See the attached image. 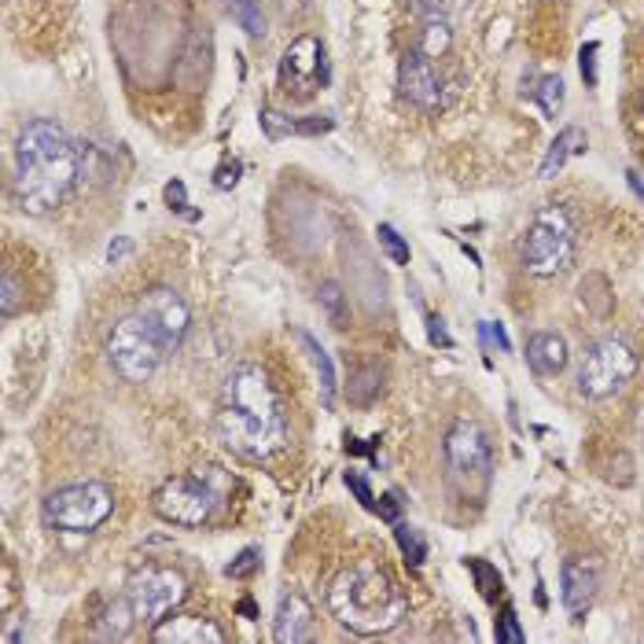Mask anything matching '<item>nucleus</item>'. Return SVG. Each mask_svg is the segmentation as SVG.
I'll return each mask as SVG.
<instances>
[{
    "label": "nucleus",
    "mask_w": 644,
    "mask_h": 644,
    "mask_svg": "<svg viewBox=\"0 0 644 644\" xmlns=\"http://www.w3.org/2000/svg\"><path fill=\"white\" fill-rule=\"evenodd\" d=\"M376 394H380V372H376V368H361L357 380L350 383V402L354 405H372Z\"/></svg>",
    "instance_id": "obj_26"
},
{
    "label": "nucleus",
    "mask_w": 644,
    "mask_h": 644,
    "mask_svg": "<svg viewBox=\"0 0 644 644\" xmlns=\"http://www.w3.org/2000/svg\"><path fill=\"white\" fill-rule=\"evenodd\" d=\"M166 203H170L173 210H184V203H188V199H184V184L181 181H170L166 184Z\"/></svg>",
    "instance_id": "obj_35"
},
{
    "label": "nucleus",
    "mask_w": 644,
    "mask_h": 644,
    "mask_svg": "<svg viewBox=\"0 0 644 644\" xmlns=\"http://www.w3.org/2000/svg\"><path fill=\"white\" fill-rule=\"evenodd\" d=\"M237 181H240V162H232V166L218 170V181H214V184H218V188H232Z\"/></svg>",
    "instance_id": "obj_36"
},
{
    "label": "nucleus",
    "mask_w": 644,
    "mask_h": 644,
    "mask_svg": "<svg viewBox=\"0 0 644 644\" xmlns=\"http://www.w3.org/2000/svg\"><path fill=\"white\" fill-rule=\"evenodd\" d=\"M446 460L453 468L457 479H468V483L483 486L490 472H494V449H490V438L483 435V427L472 421H457L446 435Z\"/></svg>",
    "instance_id": "obj_10"
},
{
    "label": "nucleus",
    "mask_w": 644,
    "mask_h": 644,
    "mask_svg": "<svg viewBox=\"0 0 644 644\" xmlns=\"http://www.w3.org/2000/svg\"><path fill=\"white\" fill-rule=\"evenodd\" d=\"M218 435L232 453L269 460L288 442V416L262 365L243 361L225 376L218 405Z\"/></svg>",
    "instance_id": "obj_1"
},
{
    "label": "nucleus",
    "mask_w": 644,
    "mask_h": 644,
    "mask_svg": "<svg viewBox=\"0 0 644 644\" xmlns=\"http://www.w3.org/2000/svg\"><path fill=\"white\" fill-rule=\"evenodd\" d=\"M449 45H453V34H449L446 19H427V23L421 26V34H416V53H424L427 59L446 56Z\"/></svg>",
    "instance_id": "obj_19"
},
{
    "label": "nucleus",
    "mask_w": 644,
    "mask_h": 644,
    "mask_svg": "<svg viewBox=\"0 0 644 644\" xmlns=\"http://www.w3.org/2000/svg\"><path fill=\"white\" fill-rule=\"evenodd\" d=\"M394 538H398V549L405 552V560L413 567H421L424 560H427V541H424V534L416 527H409V524H398V530H394Z\"/></svg>",
    "instance_id": "obj_24"
},
{
    "label": "nucleus",
    "mask_w": 644,
    "mask_h": 644,
    "mask_svg": "<svg viewBox=\"0 0 644 644\" xmlns=\"http://www.w3.org/2000/svg\"><path fill=\"white\" fill-rule=\"evenodd\" d=\"M19 310H26V288L19 284L15 269L8 265L4 269V280H0V313L4 317H15Z\"/></svg>",
    "instance_id": "obj_23"
},
{
    "label": "nucleus",
    "mask_w": 644,
    "mask_h": 644,
    "mask_svg": "<svg viewBox=\"0 0 644 644\" xmlns=\"http://www.w3.org/2000/svg\"><path fill=\"white\" fill-rule=\"evenodd\" d=\"M329 608L340 626L361 633V637H376V633L402 626L409 597L380 560H357V564L343 567L329 586Z\"/></svg>",
    "instance_id": "obj_3"
},
{
    "label": "nucleus",
    "mask_w": 644,
    "mask_h": 644,
    "mask_svg": "<svg viewBox=\"0 0 644 644\" xmlns=\"http://www.w3.org/2000/svg\"><path fill=\"white\" fill-rule=\"evenodd\" d=\"M81 159L67 129L53 118H37L19 133L15 145V199L26 214H53L78 184Z\"/></svg>",
    "instance_id": "obj_2"
},
{
    "label": "nucleus",
    "mask_w": 644,
    "mask_h": 644,
    "mask_svg": "<svg viewBox=\"0 0 644 644\" xmlns=\"http://www.w3.org/2000/svg\"><path fill=\"white\" fill-rule=\"evenodd\" d=\"M398 89H402V96L409 104L427 111V115H435V111H442L449 104L442 70L435 67V59H427L424 53H416V48L402 59V67H398Z\"/></svg>",
    "instance_id": "obj_11"
},
{
    "label": "nucleus",
    "mask_w": 644,
    "mask_h": 644,
    "mask_svg": "<svg viewBox=\"0 0 644 644\" xmlns=\"http://www.w3.org/2000/svg\"><path fill=\"white\" fill-rule=\"evenodd\" d=\"M468 567H472V575L479 578V589H483V597L494 600V589H501V578H497V571L483 564V560H468Z\"/></svg>",
    "instance_id": "obj_29"
},
{
    "label": "nucleus",
    "mask_w": 644,
    "mask_h": 644,
    "mask_svg": "<svg viewBox=\"0 0 644 644\" xmlns=\"http://www.w3.org/2000/svg\"><path fill=\"white\" fill-rule=\"evenodd\" d=\"M170 350H173L170 340L156 329V321L140 310L122 317L115 324V332L107 335V361L126 383H148Z\"/></svg>",
    "instance_id": "obj_4"
},
{
    "label": "nucleus",
    "mask_w": 644,
    "mask_h": 644,
    "mask_svg": "<svg viewBox=\"0 0 644 644\" xmlns=\"http://www.w3.org/2000/svg\"><path fill=\"white\" fill-rule=\"evenodd\" d=\"M534 96H538L541 111L556 118V115H560V107H564V81H560L556 74L541 78V81H538V89H534Z\"/></svg>",
    "instance_id": "obj_25"
},
{
    "label": "nucleus",
    "mask_w": 644,
    "mask_h": 644,
    "mask_svg": "<svg viewBox=\"0 0 644 644\" xmlns=\"http://www.w3.org/2000/svg\"><path fill=\"white\" fill-rule=\"evenodd\" d=\"M427 19H446L457 8V0H416Z\"/></svg>",
    "instance_id": "obj_34"
},
{
    "label": "nucleus",
    "mask_w": 644,
    "mask_h": 644,
    "mask_svg": "<svg viewBox=\"0 0 644 644\" xmlns=\"http://www.w3.org/2000/svg\"><path fill=\"white\" fill-rule=\"evenodd\" d=\"M317 302H321L324 317H329L332 329H346V321H350V306H346V295L340 284H321V291H317Z\"/></svg>",
    "instance_id": "obj_21"
},
{
    "label": "nucleus",
    "mask_w": 644,
    "mask_h": 644,
    "mask_svg": "<svg viewBox=\"0 0 644 644\" xmlns=\"http://www.w3.org/2000/svg\"><path fill=\"white\" fill-rule=\"evenodd\" d=\"M184 593H188V586H184L181 571L145 567V571H137V575L129 578V586H126L122 597L129 600L137 622H162L184 600Z\"/></svg>",
    "instance_id": "obj_9"
},
{
    "label": "nucleus",
    "mask_w": 644,
    "mask_h": 644,
    "mask_svg": "<svg viewBox=\"0 0 644 644\" xmlns=\"http://www.w3.org/2000/svg\"><path fill=\"white\" fill-rule=\"evenodd\" d=\"M483 335H490V340H497L501 350H508V335L501 332V324H486V321H483Z\"/></svg>",
    "instance_id": "obj_39"
},
{
    "label": "nucleus",
    "mask_w": 644,
    "mask_h": 644,
    "mask_svg": "<svg viewBox=\"0 0 644 644\" xmlns=\"http://www.w3.org/2000/svg\"><path fill=\"white\" fill-rule=\"evenodd\" d=\"M218 505H221V494L203 475L166 479L156 494V513L166 519V524H177V527L210 524L214 513H218Z\"/></svg>",
    "instance_id": "obj_8"
},
{
    "label": "nucleus",
    "mask_w": 644,
    "mask_h": 644,
    "mask_svg": "<svg viewBox=\"0 0 644 644\" xmlns=\"http://www.w3.org/2000/svg\"><path fill=\"white\" fill-rule=\"evenodd\" d=\"M41 516H45L48 527L67 530V534H92V530H100L115 516V490L107 483H100V479L64 486L45 497Z\"/></svg>",
    "instance_id": "obj_5"
},
{
    "label": "nucleus",
    "mask_w": 644,
    "mask_h": 644,
    "mask_svg": "<svg viewBox=\"0 0 644 644\" xmlns=\"http://www.w3.org/2000/svg\"><path fill=\"white\" fill-rule=\"evenodd\" d=\"M600 589V560L589 556V560H567L564 564V605L567 611H578L589 605L593 597H597Z\"/></svg>",
    "instance_id": "obj_16"
},
{
    "label": "nucleus",
    "mask_w": 644,
    "mask_h": 644,
    "mask_svg": "<svg viewBox=\"0 0 644 644\" xmlns=\"http://www.w3.org/2000/svg\"><path fill=\"white\" fill-rule=\"evenodd\" d=\"M432 340H435V343H442V346H449V335H446V329H442V321H438V317H432Z\"/></svg>",
    "instance_id": "obj_40"
},
{
    "label": "nucleus",
    "mask_w": 644,
    "mask_h": 644,
    "mask_svg": "<svg viewBox=\"0 0 644 644\" xmlns=\"http://www.w3.org/2000/svg\"><path fill=\"white\" fill-rule=\"evenodd\" d=\"M299 340L306 343V350L313 354V365H317V372H321V387H324V405H332L335 402V368H332V357L324 354V346H317L313 335H299Z\"/></svg>",
    "instance_id": "obj_22"
},
{
    "label": "nucleus",
    "mask_w": 644,
    "mask_h": 644,
    "mask_svg": "<svg viewBox=\"0 0 644 644\" xmlns=\"http://www.w3.org/2000/svg\"><path fill=\"white\" fill-rule=\"evenodd\" d=\"M262 129L269 133V140H280L284 133H299V122L276 115V111H262Z\"/></svg>",
    "instance_id": "obj_30"
},
{
    "label": "nucleus",
    "mask_w": 644,
    "mask_h": 644,
    "mask_svg": "<svg viewBox=\"0 0 644 644\" xmlns=\"http://www.w3.org/2000/svg\"><path fill=\"white\" fill-rule=\"evenodd\" d=\"M597 53H600V45H597V41H589V45L578 53L582 78H586V85H597Z\"/></svg>",
    "instance_id": "obj_32"
},
{
    "label": "nucleus",
    "mask_w": 644,
    "mask_h": 644,
    "mask_svg": "<svg viewBox=\"0 0 644 644\" xmlns=\"http://www.w3.org/2000/svg\"><path fill=\"white\" fill-rule=\"evenodd\" d=\"M329 81V59H324V45L317 37H299L284 53L280 64V85L295 92V96H310Z\"/></svg>",
    "instance_id": "obj_12"
},
{
    "label": "nucleus",
    "mask_w": 644,
    "mask_h": 644,
    "mask_svg": "<svg viewBox=\"0 0 644 644\" xmlns=\"http://www.w3.org/2000/svg\"><path fill=\"white\" fill-rule=\"evenodd\" d=\"M497 641H505V644H524V630H519V622H516V611H513V608H505V616H501Z\"/></svg>",
    "instance_id": "obj_31"
},
{
    "label": "nucleus",
    "mask_w": 644,
    "mask_h": 644,
    "mask_svg": "<svg viewBox=\"0 0 644 644\" xmlns=\"http://www.w3.org/2000/svg\"><path fill=\"white\" fill-rule=\"evenodd\" d=\"M582 148H586V137H582V129L578 126H567L556 140H552L549 156H545V162H541V177H552V173L564 166L571 156H578Z\"/></svg>",
    "instance_id": "obj_18"
},
{
    "label": "nucleus",
    "mask_w": 644,
    "mask_h": 644,
    "mask_svg": "<svg viewBox=\"0 0 644 644\" xmlns=\"http://www.w3.org/2000/svg\"><path fill=\"white\" fill-rule=\"evenodd\" d=\"M159 644H221L225 633L221 626H214L210 619L203 616H173V619H162L156 633H151Z\"/></svg>",
    "instance_id": "obj_15"
},
{
    "label": "nucleus",
    "mask_w": 644,
    "mask_h": 644,
    "mask_svg": "<svg viewBox=\"0 0 644 644\" xmlns=\"http://www.w3.org/2000/svg\"><path fill=\"white\" fill-rule=\"evenodd\" d=\"M527 365L538 376H556L567 365V343L556 332H534L527 340Z\"/></svg>",
    "instance_id": "obj_17"
},
{
    "label": "nucleus",
    "mask_w": 644,
    "mask_h": 644,
    "mask_svg": "<svg viewBox=\"0 0 644 644\" xmlns=\"http://www.w3.org/2000/svg\"><path fill=\"white\" fill-rule=\"evenodd\" d=\"M380 516H383V519H391V524H398V497H394V494H387V497L380 501Z\"/></svg>",
    "instance_id": "obj_38"
},
{
    "label": "nucleus",
    "mask_w": 644,
    "mask_h": 644,
    "mask_svg": "<svg viewBox=\"0 0 644 644\" xmlns=\"http://www.w3.org/2000/svg\"><path fill=\"white\" fill-rule=\"evenodd\" d=\"M637 354L622 340L589 343L578 365V391L593 402H605V398L626 391V383L637 376Z\"/></svg>",
    "instance_id": "obj_7"
},
{
    "label": "nucleus",
    "mask_w": 644,
    "mask_h": 644,
    "mask_svg": "<svg viewBox=\"0 0 644 644\" xmlns=\"http://www.w3.org/2000/svg\"><path fill=\"white\" fill-rule=\"evenodd\" d=\"M225 12H229L237 23L248 30L251 37L265 34V12H262V0H221Z\"/></svg>",
    "instance_id": "obj_20"
},
{
    "label": "nucleus",
    "mask_w": 644,
    "mask_h": 644,
    "mask_svg": "<svg viewBox=\"0 0 644 644\" xmlns=\"http://www.w3.org/2000/svg\"><path fill=\"white\" fill-rule=\"evenodd\" d=\"M575 262V221L567 210L545 207L534 214L524 240V265L534 276H556Z\"/></svg>",
    "instance_id": "obj_6"
},
{
    "label": "nucleus",
    "mask_w": 644,
    "mask_h": 644,
    "mask_svg": "<svg viewBox=\"0 0 644 644\" xmlns=\"http://www.w3.org/2000/svg\"><path fill=\"white\" fill-rule=\"evenodd\" d=\"M626 177H630V184H633V192H637V196L644 199V184H641V177H637V173H626Z\"/></svg>",
    "instance_id": "obj_41"
},
{
    "label": "nucleus",
    "mask_w": 644,
    "mask_h": 644,
    "mask_svg": "<svg viewBox=\"0 0 644 644\" xmlns=\"http://www.w3.org/2000/svg\"><path fill=\"white\" fill-rule=\"evenodd\" d=\"M376 237H380V248L387 251V258H391L394 265H409V243L398 237L394 225H380V229H376Z\"/></svg>",
    "instance_id": "obj_27"
},
{
    "label": "nucleus",
    "mask_w": 644,
    "mask_h": 644,
    "mask_svg": "<svg viewBox=\"0 0 644 644\" xmlns=\"http://www.w3.org/2000/svg\"><path fill=\"white\" fill-rule=\"evenodd\" d=\"M129 248H133V243H129L126 237H122V240H115V243L107 248V258H111V262H122V258L129 254Z\"/></svg>",
    "instance_id": "obj_37"
},
{
    "label": "nucleus",
    "mask_w": 644,
    "mask_h": 644,
    "mask_svg": "<svg viewBox=\"0 0 644 644\" xmlns=\"http://www.w3.org/2000/svg\"><path fill=\"white\" fill-rule=\"evenodd\" d=\"M258 567H262V552L251 545V549H243L229 567H225V575L229 578H251V575H258Z\"/></svg>",
    "instance_id": "obj_28"
},
{
    "label": "nucleus",
    "mask_w": 644,
    "mask_h": 644,
    "mask_svg": "<svg viewBox=\"0 0 644 644\" xmlns=\"http://www.w3.org/2000/svg\"><path fill=\"white\" fill-rule=\"evenodd\" d=\"M346 486L354 490V494H357V501H361L365 508H376V497H372V490H368V483H365V479L357 475V472H346Z\"/></svg>",
    "instance_id": "obj_33"
},
{
    "label": "nucleus",
    "mask_w": 644,
    "mask_h": 644,
    "mask_svg": "<svg viewBox=\"0 0 644 644\" xmlns=\"http://www.w3.org/2000/svg\"><path fill=\"white\" fill-rule=\"evenodd\" d=\"M637 427H641V438H644V409H641V421H637Z\"/></svg>",
    "instance_id": "obj_42"
},
{
    "label": "nucleus",
    "mask_w": 644,
    "mask_h": 644,
    "mask_svg": "<svg viewBox=\"0 0 644 644\" xmlns=\"http://www.w3.org/2000/svg\"><path fill=\"white\" fill-rule=\"evenodd\" d=\"M137 310L148 313L151 321H156V329L166 335L170 346H181L184 335H188V329H192L188 302H184L173 288H151L145 299L137 302Z\"/></svg>",
    "instance_id": "obj_13"
},
{
    "label": "nucleus",
    "mask_w": 644,
    "mask_h": 644,
    "mask_svg": "<svg viewBox=\"0 0 644 644\" xmlns=\"http://www.w3.org/2000/svg\"><path fill=\"white\" fill-rule=\"evenodd\" d=\"M273 637L280 644L313 641V608H310V600H306L302 593H284V597H280Z\"/></svg>",
    "instance_id": "obj_14"
}]
</instances>
